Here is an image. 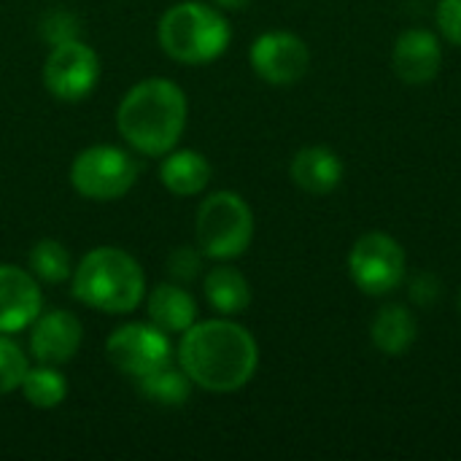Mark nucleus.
<instances>
[{
  "mask_svg": "<svg viewBox=\"0 0 461 461\" xmlns=\"http://www.w3.org/2000/svg\"><path fill=\"white\" fill-rule=\"evenodd\" d=\"M178 367L194 386L213 394H230L254 378L259 367V346L246 327L230 319L194 321L181 335Z\"/></svg>",
  "mask_w": 461,
  "mask_h": 461,
  "instance_id": "nucleus-1",
  "label": "nucleus"
},
{
  "mask_svg": "<svg viewBox=\"0 0 461 461\" xmlns=\"http://www.w3.org/2000/svg\"><path fill=\"white\" fill-rule=\"evenodd\" d=\"M186 95L170 78H146L119 103L116 127L143 157H165L176 149L186 127Z\"/></svg>",
  "mask_w": 461,
  "mask_h": 461,
  "instance_id": "nucleus-2",
  "label": "nucleus"
},
{
  "mask_svg": "<svg viewBox=\"0 0 461 461\" xmlns=\"http://www.w3.org/2000/svg\"><path fill=\"white\" fill-rule=\"evenodd\" d=\"M73 294L100 313L124 316L143 303L146 276L138 259L124 249L100 246L73 267Z\"/></svg>",
  "mask_w": 461,
  "mask_h": 461,
  "instance_id": "nucleus-3",
  "label": "nucleus"
},
{
  "mask_svg": "<svg viewBox=\"0 0 461 461\" xmlns=\"http://www.w3.org/2000/svg\"><path fill=\"white\" fill-rule=\"evenodd\" d=\"M157 38L170 59L184 65H205L227 51L232 30L219 8L200 0H184L162 14Z\"/></svg>",
  "mask_w": 461,
  "mask_h": 461,
  "instance_id": "nucleus-4",
  "label": "nucleus"
},
{
  "mask_svg": "<svg viewBox=\"0 0 461 461\" xmlns=\"http://www.w3.org/2000/svg\"><path fill=\"white\" fill-rule=\"evenodd\" d=\"M194 235L203 257L230 262L249 251L254 240V213L240 194L227 189L213 192L197 208Z\"/></svg>",
  "mask_w": 461,
  "mask_h": 461,
  "instance_id": "nucleus-5",
  "label": "nucleus"
},
{
  "mask_svg": "<svg viewBox=\"0 0 461 461\" xmlns=\"http://www.w3.org/2000/svg\"><path fill=\"white\" fill-rule=\"evenodd\" d=\"M138 173V162L124 149L100 143L76 154L70 165V184L86 200L111 203L135 186Z\"/></svg>",
  "mask_w": 461,
  "mask_h": 461,
  "instance_id": "nucleus-6",
  "label": "nucleus"
},
{
  "mask_svg": "<svg viewBox=\"0 0 461 461\" xmlns=\"http://www.w3.org/2000/svg\"><path fill=\"white\" fill-rule=\"evenodd\" d=\"M348 276L365 294L384 297L405 278V251L392 235L367 232L348 251Z\"/></svg>",
  "mask_w": 461,
  "mask_h": 461,
  "instance_id": "nucleus-7",
  "label": "nucleus"
},
{
  "mask_svg": "<svg viewBox=\"0 0 461 461\" xmlns=\"http://www.w3.org/2000/svg\"><path fill=\"white\" fill-rule=\"evenodd\" d=\"M108 362L127 378L140 381L143 375L173 362L170 335L154 327L151 321H132L119 327L105 343Z\"/></svg>",
  "mask_w": 461,
  "mask_h": 461,
  "instance_id": "nucleus-8",
  "label": "nucleus"
},
{
  "mask_svg": "<svg viewBox=\"0 0 461 461\" xmlns=\"http://www.w3.org/2000/svg\"><path fill=\"white\" fill-rule=\"evenodd\" d=\"M100 78V59L95 49L84 41H65L51 46L43 62L46 89L65 103H78L92 95Z\"/></svg>",
  "mask_w": 461,
  "mask_h": 461,
  "instance_id": "nucleus-9",
  "label": "nucleus"
},
{
  "mask_svg": "<svg viewBox=\"0 0 461 461\" xmlns=\"http://www.w3.org/2000/svg\"><path fill=\"white\" fill-rule=\"evenodd\" d=\"M254 73L276 86H286L300 81L308 73L311 65V51L308 43L286 30H270L262 32L249 51Z\"/></svg>",
  "mask_w": 461,
  "mask_h": 461,
  "instance_id": "nucleus-10",
  "label": "nucleus"
},
{
  "mask_svg": "<svg viewBox=\"0 0 461 461\" xmlns=\"http://www.w3.org/2000/svg\"><path fill=\"white\" fill-rule=\"evenodd\" d=\"M43 294L38 278L16 265H0V332L14 335L41 316Z\"/></svg>",
  "mask_w": 461,
  "mask_h": 461,
  "instance_id": "nucleus-11",
  "label": "nucleus"
},
{
  "mask_svg": "<svg viewBox=\"0 0 461 461\" xmlns=\"http://www.w3.org/2000/svg\"><path fill=\"white\" fill-rule=\"evenodd\" d=\"M84 340L81 321L68 311H49L32 321L30 330V354L38 365H68Z\"/></svg>",
  "mask_w": 461,
  "mask_h": 461,
  "instance_id": "nucleus-12",
  "label": "nucleus"
},
{
  "mask_svg": "<svg viewBox=\"0 0 461 461\" xmlns=\"http://www.w3.org/2000/svg\"><path fill=\"white\" fill-rule=\"evenodd\" d=\"M443 46L432 30L411 27L394 41L392 68L405 84H427L440 73Z\"/></svg>",
  "mask_w": 461,
  "mask_h": 461,
  "instance_id": "nucleus-13",
  "label": "nucleus"
},
{
  "mask_svg": "<svg viewBox=\"0 0 461 461\" xmlns=\"http://www.w3.org/2000/svg\"><path fill=\"white\" fill-rule=\"evenodd\" d=\"M343 159L327 146H305L289 165L292 181L308 194H330L343 181Z\"/></svg>",
  "mask_w": 461,
  "mask_h": 461,
  "instance_id": "nucleus-14",
  "label": "nucleus"
},
{
  "mask_svg": "<svg viewBox=\"0 0 461 461\" xmlns=\"http://www.w3.org/2000/svg\"><path fill=\"white\" fill-rule=\"evenodd\" d=\"M146 313L162 332L184 335L197 321V303L178 284H157L146 300Z\"/></svg>",
  "mask_w": 461,
  "mask_h": 461,
  "instance_id": "nucleus-15",
  "label": "nucleus"
},
{
  "mask_svg": "<svg viewBox=\"0 0 461 461\" xmlns=\"http://www.w3.org/2000/svg\"><path fill=\"white\" fill-rule=\"evenodd\" d=\"M211 162L194 149L167 151L159 165V181L176 197H194L211 184Z\"/></svg>",
  "mask_w": 461,
  "mask_h": 461,
  "instance_id": "nucleus-16",
  "label": "nucleus"
},
{
  "mask_svg": "<svg viewBox=\"0 0 461 461\" xmlns=\"http://www.w3.org/2000/svg\"><path fill=\"white\" fill-rule=\"evenodd\" d=\"M416 338H419V321H416L413 311L400 303L381 308L370 324V340L386 357L408 354L413 348Z\"/></svg>",
  "mask_w": 461,
  "mask_h": 461,
  "instance_id": "nucleus-17",
  "label": "nucleus"
},
{
  "mask_svg": "<svg viewBox=\"0 0 461 461\" xmlns=\"http://www.w3.org/2000/svg\"><path fill=\"white\" fill-rule=\"evenodd\" d=\"M205 297L211 308L221 316H238L251 305V284L232 265H216L205 276Z\"/></svg>",
  "mask_w": 461,
  "mask_h": 461,
  "instance_id": "nucleus-18",
  "label": "nucleus"
},
{
  "mask_svg": "<svg viewBox=\"0 0 461 461\" xmlns=\"http://www.w3.org/2000/svg\"><path fill=\"white\" fill-rule=\"evenodd\" d=\"M135 386L149 402H157V405H165V408H178L192 397L194 384L181 367H173V362H170V365L143 375L140 381H135Z\"/></svg>",
  "mask_w": 461,
  "mask_h": 461,
  "instance_id": "nucleus-19",
  "label": "nucleus"
},
{
  "mask_svg": "<svg viewBox=\"0 0 461 461\" xmlns=\"http://www.w3.org/2000/svg\"><path fill=\"white\" fill-rule=\"evenodd\" d=\"M19 389H22L24 400L32 408H41V411H51V408L62 405L65 397H68V381L54 365L27 367Z\"/></svg>",
  "mask_w": 461,
  "mask_h": 461,
  "instance_id": "nucleus-20",
  "label": "nucleus"
},
{
  "mask_svg": "<svg viewBox=\"0 0 461 461\" xmlns=\"http://www.w3.org/2000/svg\"><path fill=\"white\" fill-rule=\"evenodd\" d=\"M30 273L43 281V284H62L65 278L73 276V265H70V254L68 249L54 240V238H43L30 249Z\"/></svg>",
  "mask_w": 461,
  "mask_h": 461,
  "instance_id": "nucleus-21",
  "label": "nucleus"
},
{
  "mask_svg": "<svg viewBox=\"0 0 461 461\" xmlns=\"http://www.w3.org/2000/svg\"><path fill=\"white\" fill-rule=\"evenodd\" d=\"M27 357L24 351L0 332V397L16 392L22 386V378L27 373Z\"/></svg>",
  "mask_w": 461,
  "mask_h": 461,
  "instance_id": "nucleus-22",
  "label": "nucleus"
},
{
  "mask_svg": "<svg viewBox=\"0 0 461 461\" xmlns=\"http://www.w3.org/2000/svg\"><path fill=\"white\" fill-rule=\"evenodd\" d=\"M41 35H43L51 46L65 43V41H76V38H78V19H76L70 11H65V8H57V11H51V14L43 16V22H41Z\"/></svg>",
  "mask_w": 461,
  "mask_h": 461,
  "instance_id": "nucleus-23",
  "label": "nucleus"
},
{
  "mask_svg": "<svg viewBox=\"0 0 461 461\" xmlns=\"http://www.w3.org/2000/svg\"><path fill=\"white\" fill-rule=\"evenodd\" d=\"M203 267V251L192 249V246H181L170 254L167 259V273L178 281V284H189L200 276Z\"/></svg>",
  "mask_w": 461,
  "mask_h": 461,
  "instance_id": "nucleus-24",
  "label": "nucleus"
},
{
  "mask_svg": "<svg viewBox=\"0 0 461 461\" xmlns=\"http://www.w3.org/2000/svg\"><path fill=\"white\" fill-rule=\"evenodd\" d=\"M408 294H411V303L416 308H432L443 294V284H440V278L435 273H419L411 281Z\"/></svg>",
  "mask_w": 461,
  "mask_h": 461,
  "instance_id": "nucleus-25",
  "label": "nucleus"
},
{
  "mask_svg": "<svg viewBox=\"0 0 461 461\" xmlns=\"http://www.w3.org/2000/svg\"><path fill=\"white\" fill-rule=\"evenodd\" d=\"M438 30L454 46H461V0H440L438 3Z\"/></svg>",
  "mask_w": 461,
  "mask_h": 461,
  "instance_id": "nucleus-26",
  "label": "nucleus"
},
{
  "mask_svg": "<svg viewBox=\"0 0 461 461\" xmlns=\"http://www.w3.org/2000/svg\"><path fill=\"white\" fill-rule=\"evenodd\" d=\"M213 3L224 11H243L251 0H213Z\"/></svg>",
  "mask_w": 461,
  "mask_h": 461,
  "instance_id": "nucleus-27",
  "label": "nucleus"
},
{
  "mask_svg": "<svg viewBox=\"0 0 461 461\" xmlns=\"http://www.w3.org/2000/svg\"><path fill=\"white\" fill-rule=\"evenodd\" d=\"M456 303H459V313H461V292H459V300H456Z\"/></svg>",
  "mask_w": 461,
  "mask_h": 461,
  "instance_id": "nucleus-28",
  "label": "nucleus"
}]
</instances>
